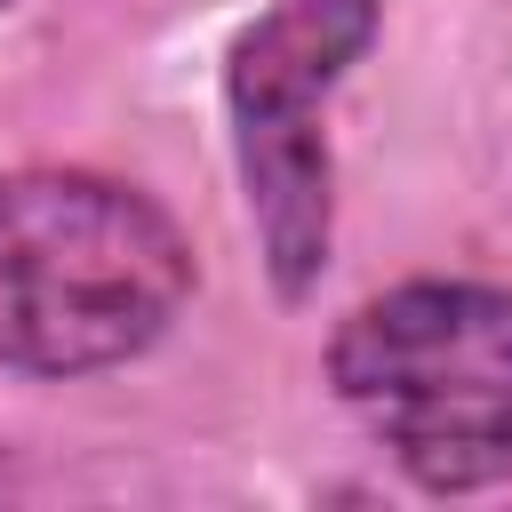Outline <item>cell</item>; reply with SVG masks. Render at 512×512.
Returning a JSON list of instances; mask_svg holds the SVG:
<instances>
[{
	"label": "cell",
	"instance_id": "3",
	"mask_svg": "<svg viewBox=\"0 0 512 512\" xmlns=\"http://www.w3.org/2000/svg\"><path fill=\"white\" fill-rule=\"evenodd\" d=\"M232 112V152H240V192L272 264V288L296 304L312 296L328 240H336V160L320 104H224Z\"/></svg>",
	"mask_w": 512,
	"mask_h": 512
},
{
	"label": "cell",
	"instance_id": "2",
	"mask_svg": "<svg viewBox=\"0 0 512 512\" xmlns=\"http://www.w3.org/2000/svg\"><path fill=\"white\" fill-rule=\"evenodd\" d=\"M328 384L416 488L512 480V288L400 280L352 304L328 336Z\"/></svg>",
	"mask_w": 512,
	"mask_h": 512
},
{
	"label": "cell",
	"instance_id": "4",
	"mask_svg": "<svg viewBox=\"0 0 512 512\" xmlns=\"http://www.w3.org/2000/svg\"><path fill=\"white\" fill-rule=\"evenodd\" d=\"M376 0H280L264 8L224 64V104H328L336 80L376 48Z\"/></svg>",
	"mask_w": 512,
	"mask_h": 512
},
{
	"label": "cell",
	"instance_id": "1",
	"mask_svg": "<svg viewBox=\"0 0 512 512\" xmlns=\"http://www.w3.org/2000/svg\"><path fill=\"white\" fill-rule=\"evenodd\" d=\"M200 288L184 224L96 168L0 176V368L96 376L152 352Z\"/></svg>",
	"mask_w": 512,
	"mask_h": 512
}]
</instances>
